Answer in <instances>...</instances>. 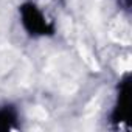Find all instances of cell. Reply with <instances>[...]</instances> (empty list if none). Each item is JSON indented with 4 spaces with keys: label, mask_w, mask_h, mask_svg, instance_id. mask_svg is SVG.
Returning a JSON list of instances; mask_svg holds the SVG:
<instances>
[{
    "label": "cell",
    "mask_w": 132,
    "mask_h": 132,
    "mask_svg": "<svg viewBox=\"0 0 132 132\" xmlns=\"http://www.w3.org/2000/svg\"><path fill=\"white\" fill-rule=\"evenodd\" d=\"M20 19L23 28L31 36H45V34H53L54 31L53 25L33 3H23L20 6Z\"/></svg>",
    "instance_id": "1"
},
{
    "label": "cell",
    "mask_w": 132,
    "mask_h": 132,
    "mask_svg": "<svg viewBox=\"0 0 132 132\" xmlns=\"http://www.w3.org/2000/svg\"><path fill=\"white\" fill-rule=\"evenodd\" d=\"M130 112V82L129 76H126L120 84V93H118V103L113 112L115 121H127Z\"/></svg>",
    "instance_id": "2"
},
{
    "label": "cell",
    "mask_w": 132,
    "mask_h": 132,
    "mask_svg": "<svg viewBox=\"0 0 132 132\" xmlns=\"http://www.w3.org/2000/svg\"><path fill=\"white\" fill-rule=\"evenodd\" d=\"M16 120H17V115H16L14 109H11V107L0 109V130L10 129Z\"/></svg>",
    "instance_id": "3"
}]
</instances>
